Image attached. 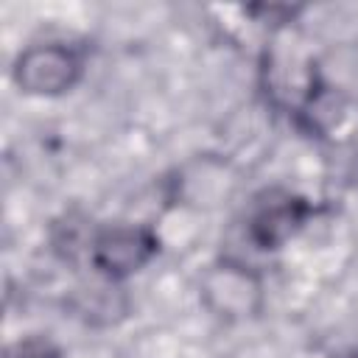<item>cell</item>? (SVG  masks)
<instances>
[{"instance_id":"277c9868","label":"cell","mask_w":358,"mask_h":358,"mask_svg":"<svg viewBox=\"0 0 358 358\" xmlns=\"http://www.w3.org/2000/svg\"><path fill=\"white\" fill-rule=\"evenodd\" d=\"M313 207L308 199L294 196L288 190H268L255 201L246 218V238L255 249L274 252L285 246L310 218Z\"/></svg>"},{"instance_id":"5b68a950","label":"cell","mask_w":358,"mask_h":358,"mask_svg":"<svg viewBox=\"0 0 358 358\" xmlns=\"http://www.w3.org/2000/svg\"><path fill=\"white\" fill-rule=\"evenodd\" d=\"M8 358H62V355L48 341H25L14 352H8Z\"/></svg>"},{"instance_id":"7a4b0ae2","label":"cell","mask_w":358,"mask_h":358,"mask_svg":"<svg viewBox=\"0 0 358 358\" xmlns=\"http://www.w3.org/2000/svg\"><path fill=\"white\" fill-rule=\"evenodd\" d=\"M199 299L221 322L255 319L266 305L263 277L235 257H221L204 271L199 282Z\"/></svg>"},{"instance_id":"8992f818","label":"cell","mask_w":358,"mask_h":358,"mask_svg":"<svg viewBox=\"0 0 358 358\" xmlns=\"http://www.w3.org/2000/svg\"><path fill=\"white\" fill-rule=\"evenodd\" d=\"M333 358H358V347H350V350H341V352H336Z\"/></svg>"},{"instance_id":"3957f363","label":"cell","mask_w":358,"mask_h":358,"mask_svg":"<svg viewBox=\"0 0 358 358\" xmlns=\"http://www.w3.org/2000/svg\"><path fill=\"white\" fill-rule=\"evenodd\" d=\"M159 255V238L145 224H109L90 235L87 260L103 280L123 282Z\"/></svg>"},{"instance_id":"6da1fadb","label":"cell","mask_w":358,"mask_h":358,"mask_svg":"<svg viewBox=\"0 0 358 358\" xmlns=\"http://www.w3.org/2000/svg\"><path fill=\"white\" fill-rule=\"evenodd\" d=\"M84 78V53L67 42H36L17 53L11 81L22 95L59 98Z\"/></svg>"}]
</instances>
